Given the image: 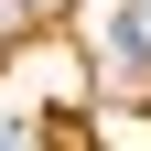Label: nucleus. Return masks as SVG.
<instances>
[{
  "mask_svg": "<svg viewBox=\"0 0 151 151\" xmlns=\"http://www.w3.org/2000/svg\"><path fill=\"white\" fill-rule=\"evenodd\" d=\"M11 32H32V0H0V43H11Z\"/></svg>",
  "mask_w": 151,
  "mask_h": 151,
  "instance_id": "1",
  "label": "nucleus"
},
{
  "mask_svg": "<svg viewBox=\"0 0 151 151\" xmlns=\"http://www.w3.org/2000/svg\"><path fill=\"white\" fill-rule=\"evenodd\" d=\"M65 11H76V0H32V22H65Z\"/></svg>",
  "mask_w": 151,
  "mask_h": 151,
  "instance_id": "2",
  "label": "nucleus"
}]
</instances>
